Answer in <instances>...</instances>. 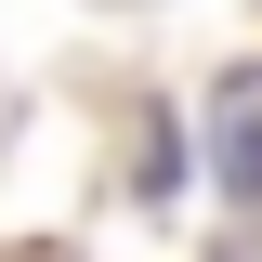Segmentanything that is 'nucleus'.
Here are the masks:
<instances>
[{
    "label": "nucleus",
    "instance_id": "nucleus-1",
    "mask_svg": "<svg viewBox=\"0 0 262 262\" xmlns=\"http://www.w3.org/2000/svg\"><path fill=\"white\" fill-rule=\"evenodd\" d=\"M210 184L236 210H262V66H223L210 79Z\"/></svg>",
    "mask_w": 262,
    "mask_h": 262
},
{
    "label": "nucleus",
    "instance_id": "nucleus-2",
    "mask_svg": "<svg viewBox=\"0 0 262 262\" xmlns=\"http://www.w3.org/2000/svg\"><path fill=\"white\" fill-rule=\"evenodd\" d=\"M131 196H170V131L131 118Z\"/></svg>",
    "mask_w": 262,
    "mask_h": 262
}]
</instances>
